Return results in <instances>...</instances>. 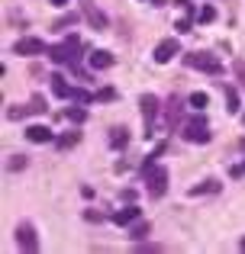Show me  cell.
Wrapping results in <instances>:
<instances>
[{
	"label": "cell",
	"instance_id": "6da1fadb",
	"mask_svg": "<svg viewBox=\"0 0 245 254\" xmlns=\"http://www.w3.org/2000/svg\"><path fill=\"white\" fill-rule=\"evenodd\" d=\"M78 52H81V39H78V36H68L65 42L52 45V49H49V58L55 64H75L78 62Z\"/></svg>",
	"mask_w": 245,
	"mask_h": 254
},
{
	"label": "cell",
	"instance_id": "7a4b0ae2",
	"mask_svg": "<svg viewBox=\"0 0 245 254\" xmlns=\"http://www.w3.org/2000/svg\"><path fill=\"white\" fill-rule=\"evenodd\" d=\"M184 64L203 71V74H223V62L210 52H190V55H184Z\"/></svg>",
	"mask_w": 245,
	"mask_h": 254
},
{
	"label": "cell",
	"instance_id": "3957f363",
	"mask_svg": "<svg viewBox=\"0 0 245 254\" xmlns=\"http://www.w3.org/2000/svg\"><path fill=\"white\" fill-rule=\"evenodd\" d=\"M187 142H197V145H207L210 138H213V132H210V126H207V119L203 116H194V119H187L184 123V132H181Z\"/></svg>",
	"mask_w": 245,
	"mask_h": 254
},
{
	"label": "cell",
	"instance_id": "277c9868",
	"mask_svg": "<svg viewBox=\"0 0 245 254\" xmlns=\"http://www.w3.org/2000/svg\"><path fill=\"white\" fill-rule=\"evenodd\" d=\"M45 52H49V45H45L42 39H36V36H26V39H16V42H13V55L32 58V55H45Z\"/></svg>",
	"mask_w": 245,
	"mask_h": 254
},
{
	"label": "cell",
	"instance_id": "5b68a950",
	"mask_svg": "<svg viewBox=\"0 0 245 254\" xmlns=\"http://www.w3.org/2000/svg\"><path fill=\"white\" fill-rule=\"evenodd\" d=\"M13 235H16V245H19V251H26V254L39 251V238H36V229H32V222H19Z\"/></svg>",
	"mask_w": 245,
	"mask_h": 254
},
{
	"label": "cell",
	"instance_id": "8992f818",
	"mask_svg": "<svg viewBox=\"0 0 245 254\" xmlns=\"http://www.w3.org/2000/svg\"><path fill=\"white\" fill-rule=\"evenodd\" d=\"M139 110H142V119H145V135H152V123L158 116V97L155 93H142L139 97Z\"/></svg>",
	"mask_w": 245,
	"mask_h": 254
},
{
	"label": "cell",
	"instance_id": "52a82bcc",
	"mask_svg": "<svg viewBox=\"0 0 245 254\" xmlns=\"http://www.w3.org/2000/svg\"><path fill=\"white\" fill-rule=\"evenodd\" d=\"M145 184H149V196H164V190H168V171L164 168H152L149 177H145Z\"/></svg>",
	"mask_w": 245,
	"mask_h": 254
},
{
	"label": "cell",
	"instance_id": "ba28073f",
	"mask_svg": "<svg viewBox=\"0 0 245 254\" xmlns=\"http://www.w3.org/2000/svg\"><path fill=\"white\" fill-rule=\"evenodd\" d=\"M174 55H181V45H177V39H162V42L155 45V52H152V58H155L158 64H168Z\"/></svg>",
	"mask_w": 245,
	"mask_h": 254
},
{
	"label": "cell",
	"instance_id": "9c48e42d",
	"mask_svg": "<svg viewBox=\"0 0 245 254\" xmlns=\"http://www.w3.org/2000/svg\"><path fill=\"white\" fill-rule=\"evenodd\" d=\"M36 113H45V100L42 97H36L32 103H26V106H13V110H6V116H10V119H26V116H36Z\"/></svg>",
	"mask_w": 245,
	"mask_h": 254
},
{
	"label": "cell",
	"instance_id": "30bf717a",
	"mask_svg": "<svg viewBox=\"0 0 245 254\" xmlns=\"http://www.w3.org/2000/svg\"><path fill=\"white\" fill-rule=\"evenodd\" d=\"M87 62H90V68H94V71H107V68H113V55H110L107 49L90 52V55H87Z\"/></svg>",
	"mask_w": 245,
	"mask_h": 254
},
{
	"label": "cell",
	"instance_id": "8fae6325",
	"mask_svg": "<svg viewBox=\"0 0 245 254\" xmlns=\"http://www.w3.org/2000/svg\"><path fill=\"white\" fill-rule=\"evenodd\" d=\"M26 138H29V142H36V145H42V142H52V138H55V132H52L49 126H29V129H26Z\"/></svg>",
	"mask_w": 245,
	"mask_h": 254
},
{
	"label": "cell",
	"instance_id": "7c38bea8",
	"mask_svg": "<svg viewBox=\"0 0 245 254\" xmlns=\"http://www.w3.org/2000/svg\"><path fill=\"white\" fill-rule=\"evenodd\" d=\"M181 110H184L181 100L171 97V100H168V110H164V123H168V129H174V126L181 123Z\"/></svg>",
	"mask_w": 245,
	"mask_h": 254
},
{
	"label": "cell",
	"instance_id": "4fadbf2b",
	"mask_svg": "<svg viewBox=\"0 0 245 254\" xmlns=\"http://www.w3.org/2000/svg\"><path fill=\"white\" fill-rule=\"evenodd\" d=\"M84 16H87V23L94 26V29H107V16H103L94 3H84Z\"/></svg>",
	"mask_w": 245,
	"mask_h": 254
},
{
	"label": "cell",
	"instance_id": "5bb4252c",
	"mask_svg": "<svg viewBox=\"0 0 245 254\" xmlns=\"http://www.w3.org/2000/svg\"><path fill=\"white\" fill-rule=\"evenodd\" d=\"M139 216H142V212H139V206H126V209H116L113 212V222L116 225H129V222H136Z\"/></svg>",
	"mask_w": 245,
	"mask_h": 254
},
{
	"label": "cell",
	"instance_id": "9a60e30c",
	"mask_svg": "<svg viewBox=\"0 0 245 254\" xmlns=\"http://www.w3.org/2000/svg\"><path fill=\"white\" fill-rule=\"evenodd\" d=\"M110 145H113V148H126V145H129V132H126L123 126H113V129H110Z\"/></svg>",
	"mask_w": 245,
	"mask_h": 254
},
{
	"label": "cell",
	"instance_id": "2e32d148",
	"mask_svg": "<svg viewBox=\"0 0 245 254\" xmlns=\"http://www.w3.org/2000/svg\"><path fill=\"white\" fill-rule=\"evenodd\" d=\"M49 81H52V93H55V97L68 100V84H65V77H62V74H52Z\"/></svg>",
	"mask_w": 245,
	"mask_h": 254
},
{
	"label": "cell",
	"instance_id": "e0dca14e",
	"mask_svg": "<svg viewBox=\"0 0 245 254\" xmlns=\"http://www.w3.org/2000/svg\"><path fill=\"white\" fill-rule=\"evenodd\" d=\"M68 100H75V103H90V100H94V93L81 90V87H68Z\"/></svg>",
	"mask_w": 245,
	"mask_h": 254
},
{
	"label": "cell",
	"instance_id": "ac0fdd59",
	"mask_svg": "<svg viewBox=\"0 0 245 254\" xmlns=\"http://www.w3.org/2000/svg\"><path fill=\"white\" fill-rule=\"evenodd\" d=\"M116 100V90L113 87H100V90L94 93V103H113Z\"/></svg>",
	"mask_w": 245,
	"mask_h": 254
},
{
	"label": "cell",
	"instance_id": "d6986e66",
	"mask_svg": "<svg viewBox=\"0 0 245 254\" xmlns=\"http://www.w3.org/2000/svg\"><path fill=\"white\" fill-rule=\"evenodd\" d=\"M223 90H226V110L229 113H239V93H236V87H223Z\"/></svg>",
	"mask_w": 245,
	"mask_h": 254
},
{
	"label": "cell",
	"instance_id": "ffe728a7",
	"mask_svg": "<svg viewBox=\"0 0 245 254\" xmlns=\"http://www.w3.org/2000/svg\"><path fill=\"white\" fill-rule=\"evenodd\" d=\"M65 119H68V123H84V119H87V110L71 106V110H65Z\"/></svg>",
	"mask_w": 245,
	"mask_h": 254
},
{
	"label": "cell",
	"instance_id": "44dd1931",
	"mask_svg": "<svg viewBox=\"0 0 245 254\" xmlns=\"http://www.w3.org/2000/svg\"><path fill=\"white\" fill-rule=\"evenodd\" d=\"M220 190V184L216 180H207V184H200V187H190V196H200V193H216Z\"/></svg>",
	"mask_w": 245,
	"mask_h": 254
},
{
	"label": "cell",
	"instance_id": "7402d4cb",
	"mask_svg": "<svg viewBox=\"0 0 245 254\" xmlns=\"http://www.w3.org/2000/svg\"><path fill=\"white\" fill-rule=\"evenodd\" d=\"M152 232V225L149 222H139V225H132V238H136V242H142L145 235H149Z\"/></svg>",
	"mask_w": 245,
	"mask_h": 254
},
{
	"label": "cell",
	"instance_id": "603a6c76",
	"mask_svg": "<svg viewBox=\"0 0 245 254\" xmlns=\"http://www.w3.org/2000/svg\"><path fill=\"white\" fill-rule=\"evenodd\" d=\"M78 138H81V135H78V132H71V135L55 138V145H58V148H71V145H78Z\"/></svg>",
	"mask_w": 245,
	"mask_h": 254
},
{
	"label": "cell",
	"instance_id": "cb8c5ba5",
	"mask_svg": "<svg viewBox=\"0 0 245 254\" xmlns=\"http://www.w3.org/2000/svg\"><path fill=\"white\" fill-rule=\"evenodd\" d=\"M75 23H78V13H68V16H62L55 23V29H68V26H75Z\"/></svg>",
	"mask_w": 245,
	"mask_h": 254
},
{
	"label": "cell",
	"instance_id": "d4e9b609",
	"mask_svg": "<svg viewBox=\"0 0 245 254\" xmlns=\"http://www.w3.org/2000/svg\"><path fill=\"white\" fill-rule=\"evenodd\" d=\"M190 23H194V16L187 13L184 19H177V23H174V29H177V32H190Z\"/></svg>",
	"mask_w": 245,
	"mask_h": 254
},
{
	"label": "cell",
	"instance_id": "484cf974",
	"mask_svg": "<svg viewBox=\"0 0 245 254\" xmlns=\"http://www.w3.org/2000/svg\"><path fill=\"white\" fill-rule=\"evenodd\" d=\"M6 168H10V171H23V168H26V158H23V155H13Z\"/></svg>",
	"mask_w": 245,
	"mask_h": 254
},
{
	"label": "cell",
	"instance_id": "4316f807",
	"mask_svg": "<svg viewBox=\"0 0 245 254\" xmlns=\"http://www.w3.org/2000/svg\"><path fill=\"white\" fill-rule=\"evenodd\" d=\"M213 19H216V10L213 6H203L200 10V23H213Z\"/></svg>",
	"mask_w": 245,
	"mask_h": 254
},
{
	"label": "cell",
	"instance_id": "83f0119b",
	"mask_svg": "<svg viewBox=\"0 0 245 254\" xmlns=\"http://www.w3.org/2000/svg\"><path fill=\"white\" fill-rule=\"evenodd\" d=\"M190 106L203 110V106H207V93H194V97H190Z\"/></svg>",
	"mask_w": 245,
	"mask_h": 254
},
{
	"label": "cell",
	"instance_id": "f1b7e54d",
	"mask_svg": "<svg viewBox=\"0 0 245 254\" xmlns=\"http://www.w3.org/2000/svg\"><path fill=\"white\" fill-rule=\"evenodd\" d=\"M236 74H239V81L245 87V62H236Z\"/></svg>",
	"mask_w": 245,
	"mask_h": 254
},
{
	"label": "cell",
	"instance_id": "f546056e",
	"mask_svg": "<svg viewBox=\"0 0 245 254\" xmlns=\"http://www.w3.org/2000/svg\"><path fill=\"white\" fill-rule=\"evenodd\" d=\"M136 251H162V245H149L145 242V245H136Z\"/></svg>",
	"mask_w": 245,
	"mask_h": 254
},
{
	"label": "cell",
	"instance_id": "4dcf8cb0",
	"mask_svg": "<svg viewBox=\"0 0 245 254\" xmlns=\"http://www.w3.org/2000/svg\"><path fill=\"white\" fill-rule=\"evenodd\" d=\"M84 219H87V222H100V216H97L94 209H87V212H84Z\"/></svg>",
	"mask_w": 245,
	"mask_h": 254
},
{
	"label": "cell",
	"instance_id": "1f68e13d",
	"mask_svg": "<svg viewBox=\"0 0 245 254\" xmlns=\"http://www.w3.org/2000/svg\"><path fill=\"white\" fill-rule=\"evenodd\" d=\"M49 3H55V6H65V3H68V0H49Z\"/></svg>",
	"mask_w": 245,
	"mask_h": 254
},
{
	"label": "cell",
	"instance_id": "d6a6232c",
	"mask_svg": "<svg viewBox=\"0 0 245 254\" xmlns=\"http://www.w3.org/2000/svg\"><path fill=\"white\" fill-rule=\"evenodd\" d=\"M149 3H155V6H158V3H162V0H149Z\"/></svg>",
	"mask_w": 245,
	"mask_h": 254
},
{
	"label": "cell",
	"instance_id": "836d02e7",
	"mask_svg": "<svg viewBox=\"0 0 245 254\" xmlns=\"http://www.w3.org/2000/svg\"><path fill=\"white\" fill-rule=\"evenodd\" d=\"M239 248H242V251H245V238H242V245H239Z\"/></svg>",
	"mask_w": 245,
	"mask_h": 254
},
{
	"label": "cell",
	"instance_id": "e575fe53",
	"mask_svg": "<svg viewBox=\"0 0 245 254\" xmlns=\"http://www.w3.org/2000/svg\"><path fill=\"white\" fill-rule=\"evenodd\" d=\"M242 123H245V113H242Z\"/></svg>",
	"mask_w": 245,
	"mask_h": 254
},
{
	"label": "cell",
	"instance_id": "d590c367",
	"mask_svg": "<svg viewBox=\"0 0 245 254\" xmlns=\"http://www.w3.org/2000/svg\"><path fill=\"white\" fill-rule=\"evenodd\" d=\"M242 174H245V164H242Z\"/></svg>",
	"mask_w": 245,
	"mask_h": 254
}]
</instances>
